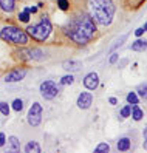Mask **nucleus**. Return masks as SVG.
<instances>
[{
    "label": "nucleus",
    "instance_id": "423d86ee",
    "mask_svg": "<svg viewBox=\"0 0 147 153\" xmlns=\"http://www.w3.org/2000/svg\"><path fill=\"white\" fill-rule=\"evenodd\" d=\"M40 121H42V105L39 102H34L28 111V122L36 127V125L40 124Z\"/></svg>",
    "mask_w": 147,
    "mask_h": 153
},
{
    "label": "nucleus",
    "instance_id": "393cba45",
    "mask_svg": "<svg viewBox=\"0 0 147 153\" xmlns=\"http://www.w3.org/2000/svg\"><path fill=\"white\" fill-rule=\"evenodd\" d=\"M130 111H132L130 105L122 107V110H121V118H128V116H130Z\"/></svg>",
    "mask_w": 147,
    "mask_h": 153
},
{
    "label": "nucleus",
    "instance_id": "a878e982",
    "mask_svg": "<svg viewBox=\"0 0 147 153\" xmlns=\"http://www.w3.org/2000/svg\"><path fill=\"white\" fill-rule=\"evenodd\" d=\"M125 39H127V36H122V37H119V39H118V40H116V42L113 43V47H112V51H113V50H116V48H119V47H121V45L124 43V40H125Z\"/></svg>",
    "mask_w": 147,
    "mask_h": 153
},
{
    "label": "nucleus",
    "instance_id": "39448f33",
    "mask_svg": "<svg viewBox=\"0 0 147 153\" xmlns=\"http://www.w3.org/2000/svg\"><path fill=\"white\" fill-rule=\"evenodd\" d=\"M40 93L45 99H53L59 93V87L53 82V80H45L40 84Z\"/></svg>",
    "mask_w": 147,
    "mask_h": 153
},
{
    "label": "nucleus",
    "instance_id": "1a4fd4ad",
    "mask_svg": "<svg viewBox=\"0 0 147 153\" xmlns=\"http://www.w3.org/2000/svg\"><path fill=\"white\" fill-rule=\"evenodd\" d=\"M84 85L85 88L88 90H95L98 85H99V77L96 73H88L85 77H84Z\"/></svg>",
    "mask_w": 147,
    "mask_h": 153
},
{
    "label": "nucleus",
    "instance_id": "9b49d317",
    "mask_svg": "<svg viewBox=\"0 0 147 153\" xmlns=\"http://www.w3.org/2000/svg\"><path fill=\"white\" fill-rule=\"evenodd\" d=\"M16 2L17 0H0V8H2L5 13H13Z\"/></svg>",
    "mask_w": 147,
    "mask_h": 153
},
{
    "label": "nucleus",
    "instance_id": "412c9836",
    "mask_svg": "<svg viewBox=\"0 0 147 153\" xmlns=\"http://www.w3.org/2000/svg\"><path fill=\"white\" fill-rule=\"evenodd\" d=\"M73 82H75V77H73L71 74H67V76H63V77L60 79V84H62V85H71Z\"/></svg>",
    "mask_w": 147,
    "mask_h": 153
},
{
    "label": "nucleus",
    "instance_id": "9d476101",
    "mask_svg": "<svg viewBox=\"0 0 147 153\" xmlns=\"http://www.w3.org/2000/svg\"><path fill=\"white\" fill-rule=\"evenodd\" d=\"M23 54H26V59H30V60H42L45 59V54H43V51L40 50H28V51H25Z\"/></svg>",
    "mask_w": 147,
    "mask_h": 153
},
{
    "label": "nucleus",
    "instance_id": "473e14b6",
    "mask_svg": "<svg viewBox=\"0 0 147 153\" xmlns=\"http://www.w3.org/2000/svg\"><path fill=\"white\" fill-rule=\"evenodd\" d=\"M144 149H146V150H147V139H146V141H144Z\"/></svg>",
    "mask_w": 147,
    "mask_h": 153
},
{
    "label": "nucleus",
    "instance_id": "f3484780",
    "mask_svg": "<svg viewBox=\"0 0 147 153\" xmlns=\"http://www.w3.org/2000/svg\"><path fill=\"white\" fill-rule=\"evenodd\" d=\"M8 142H10V150L11 152H19V139L11 136L10 139H8Z\"/></svg>",
    "mask_w": 147,
    "mask_h": 153
},
{
    "label": "nucleus",
    "instance_id": "ddd939ff",
    "mask_svg": "<svg viewBox=\"0 0 147 153\" xmlns=\"http://www.w3.org/2000/svg\"><path fill=\"white\" fill-rule=\"evenodd\" d=\"M130 149V139L128 138H121L118 141V150L119 152H127Z\"/></svg>",
    "mask_w": 147,
    "mask_h": 153
},
{
    "label": "nucleus",
    "instance_id": "f8f14e48",
    "mask_svg": "<svg viewBox=\"0 0 147 153\" xmlns=\"http://www.w3.org/2000/svg\"><path fill=\"white\" fill-rule=\"evenodd\" d=\"M62 67L67 71H79L81 70V62H78V60H65L62 64Z\"/></svg>",
    "mask_w": 147,
    "mask_h": 153
},
{
    "label": "nucleus",
    "instance_id": "a211bd4d",
    "mask_svg": "<svg viewBox=\"0 0 147 153\" xmlns=\"http://www.w3.org/2000/svg\"><path fill=\"white\" fill-rule=\"evenodd\" d=\"M138 96L141 99H147V84H141L138 88Z\"/></svg>",
    "mask_w": 147,
    "mask_h": 153
},
{
    "label": "nucleus",
    "instance_id": "0eeeda50",
    "mask_svg": "<svg viewBox=\"0 0 147 153\" xmlns=\"http://www.w3.org/2000/svg\"><path fill=\"white\" fill-rule=\"evenodd\" d=\"M26 76V70L25 68H17V70H13L11 73H8L5 76V82H19L23 77Z\"/></svg>",
    "mask_w": 147,
    "mask_h": 153
},
{
    "label": "nucleus",
    "instance_id": "dca6fc26",
    "mask_svg": "<svg viewBox=\"0 0 147 153\" xmlns=\"http://www.w3.org/2000/svg\"><path fill=\"white\" fill-rule=\"evenodd\" d=\"M130 114L133 116V119H135V121H141L144 113H143V110L140 108V107L135 104V105H133V108H132V111H130Z\"/></svg>",
    "mask_w": 147,
    "mask_h": 153
},
{
    "label": "nucleus",
    "instance_id": "6e6552de",
    "mask_svg": "<svg viewBox=\"0 0 147 153\" xmlns=\"http://www.w3.org/2000/svg\"><path fill=\"white\" fill-rule=\"evenodd\" d=\"M91 102H93V96H91L88 91H84L81 93L79 97H78V107L79 108H88V107H91Z\"/></svg>",
    "mask_w": 147,
    "mask_h": 153
},
{
    "label": "nucleus",
    "instance_id": "5701e85b",
    "mask_svg": "<svg viewBox=\"0 0 147 153\" xmlns=\"http://www.w3.org/2000/svg\"><path fill=\"white\" fill-rule=\"evenodd\" d=\"M0 113L5 114V116L10 114V105H8L6 102H0Z\"/></svg>",
    "mask_w": 147,
    "mask_h": 153
},
{
    "label": "nucleus",
    "instance_id": "cd10ccee",
    "mask_svg": "<svg viewBox=\"0 0 147 153\" xmlns=\"http://www.w3.org/2000/svg\"><path fill=\"white\" fill-rule=\"evenodd\" d=\"M6 142V138H5V133H0V147H3Z\"/></svg>",
    "mask_w": 147,
    "mask_h": 153
},
{
    "label": "nucleus",
    "instance_id": "72a5a7b5",
    "mask_svg": "<svg viewBox=\"0 0 147 153\" xmlns=\"http://www.w3.org/2000/svg\"><path fill=\"white\" fill-rule=\"evenodd\" d=\"M144 31H147V23L144 25Z\"/></svg>",
    "mask_w": 147,
    "mask_h": 153
},
{
    "label": "nucleus",
    "instance_id": "c756f323",
    "mask_svg": "<svg viewBox=\"0 0 147 153\" xmlns=\"http://www.w3.org/2000/svg\"><path fill=\"white\" fill-rule=\"evenodd\" d=\"M118 62V54H112V57H110V64H116Z\"/></svg>",
    "mask_w": 147,
    "mask_h": 153
},
{
    "label": "nucleus",
    "instance_id": "c85d7f7f",
    "mask_svg": "<svg viewBox=\"0 0 147 153\" xmlns=\"http://www.w3.org/2000/svg\"><path fill=\"white\" fill-rule=\"evenodd\" d=\"M135 34H136V37H140V36H143V34H144V28H138V30L135 31Z\"/></svg>",
    "mask_w": 147,
    "mask_h": 153
},
{
    "label": "nucleus",
    "instance_id": "2f4dec72",
    "mask_svg": "<svg viewBox=\"0 0 147 153\" xmlns=\"http://www.w3.org/2000/svg\"><path fill=\"white\" fill-rule=\"evenodd\" d=\"M143 134H144V139H147V127L144 128V131H143Z\"/></svg>",
    "mask_w": 147,
    "mask_h": 153
},
{
    "label": "nucleus",
    "instance_id": "2eb2a0df",
    "mask_svg": "<svg viewBox=\"0 0 147 153\" xmlns=\"http://www.w3.org/2000/svg\"><path fill=\"white\" fill-rule=\"evenodd\" d=\"M147 48V42L144 39H138L133 45H132V50L133 51H144Z\"/></svg>",
    "mask_w": 147,
    "mask_h": 153
},
{
    "label": "nucleus",
    "instance_id": "4be33fe9",
    "mask_svg": "<svg viewBox=\"0 0 147 153\" xmlns=\"http://www.w3.org/2000/svg\"><path fill=\"white\" fill-rule=\"evenodd\" d=\"M108 150H110L108 144H104V142H102V144H99V146L95 149V152H96V153H102V152H104V153H107Z\"/></svg>",
    "mask_w": 147,
    "mask_h": 153
},
{
    "label": "nucleus",
    "instance_id": "b1692460",
    "mask_svg": "<svg viewBox=\"0 0 147 153\" xmlns=\"http://www.w3.org/2000/svg\"><path fill=\"white\" fill-rule=\"evenodd\" d=\"M127 102L132 104V105L138 104V96H136L135 93H128V94H127Z\"/></svg>",
    "mask_w": 147,
    "mask_h": 153
},
{
    "label": "nucleus",
    "instance_id": "f03ea898",
    "mask_svg": "<svg viewBox=\"0 0 147 153\" xmlns=\"http://www.w3.org/2000/svg\"><path fill=\"white\" fill-rule=\"evenodd\" d=\"M90 10L93 19L101 25H110L115 16V5L110 0H91Z\"/></svg>",
    "mask_w": 147,
    "mask_h": 153
},
{
    "label": "nucleus",
    "instance_id": "7c9ffc66",
    "mask_svg": "<svg viewBox=\"0 0 147 153\" xmlns=\"http://www.w3.org/2000/svg\"><path fill=\"white\" fill-rule=\"evenodd\" d=\"M108 102L112 104V105H116V104H118V99H116V97H110V99H108Z\"/></svg>",
    "mask_w": 147,
    "mask_h": 153
},
{
    "label": "nucleus",
    "instance_id": "aec40b11",
    "mask_svg": "<svg viewBox=\"0 0 147 153\" xmlns=\"http://www.w3.org/2000/svg\"><path fill=\"white\" fill-rule=\"evenodd\" d=\"M19 20H20V22H25V23H26V22H30V11L26 10V8L19 14Z\"/></svg>",
    "mask_w": 147,
    "mask_h": 153
},
{
    "label": "nucleus",
    "instance_id": "bb28decb",
    "mask_svg": "<svg viewBox=\"0 0 147 153\" xmlns=\"http://www.w3.org/2000/svg\"><path fill=\"white\" fill-rule=\"evenodd\" d=\"M57 5H59V8H60V10L62 11H67L68 10V0H57Z\"/></svg>",
    "mask_w": 147,
    "mask_h": 153
},
{
    "label": "nucleus",
    "instance_id": "6ab92c4d",
    "mask_svg": "<svg viewBox=\"0 0 147 153\" xmlns=\"http://www.w3.org/2000/svg\"><path fill=\"white\" fill-rule=\"evenodd\" d=\"M23 108V101L22 99H14L13 101V110L14 111H22Z\"/></svg>",
    "mask_w": 147,
    "mask_h": 153
},
{
    "label": "nucleus",
    "instance_id": "7ed1b4c3",
    "mask_svg": "<svg viewBox=\"0 0 147 153\" xmlns=\"http://www.w3.org/2000/svg\"><path fill=\"white\" fill-rule=\"evenodd\" d=\"M26 34H30L33 39L39 40V42H43L48 39V36L51 34V23L48 20L47 16H42V19L39 23L36 25H28L26 28Z\"/></svg>",
    "mask_w": 147,
    "mask_h": 153
},
{
    "label": "nucleus",
    "instance_id": "20e7f679",
    "mask_svg": "<svg viewBox=\"0 0 147 153\" xmlns=\"http://www.w3.org/2000/svg\"><path fill=\"white\" fill-rule=\"evenodd\" d=\"M0 37L5 42H10L14 45H26L28 43V34L16 26H3L0 31Z\"/></svg>",
    "mask_w": 147,
    "mask_h": 153
},
{
    "label": "nucleus",
    "instance_id": "f257e3e1",
    "mask_svg": "<svg viewBox=\"0 0 147 153\" xmlns=\"http://www.w3.org/2000/svg\"><path fill=\"white\" fill-rule=\"evenodd\" d=\"M96 31L95 22L91 20V17L87 14H79L75 16L73 19L67 23L65 26V33L68 37L79 45H85Z\"/></svg>",
    "mask_w": 147,
    "mask_h": 153
},
{
    "label": "nucleus",
    "instance_id": "4468645a",
    "mask_svg": "<svg viewBox=\"0 0 147 153\" xmlns=\"http://www.w3.org/2000/svg\"><path fill=\"white\" fill-rule=\"evenodd\" d=\"M26 153H39L40 152V146L37 142H28L25 146V149H23Z\"/></svg>",
    "mask_w": 147,
    "mask_h": 153
}]
</instances>
